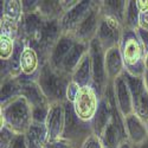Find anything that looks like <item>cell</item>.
<instances>
[{
    "label": "cell",
    "mask_w": 148,
    "mask_h": 148,
    "mask_svg": "<svg viewBox=\"0 0 148 148\" xmlns=\"http://www.w3.org/2000/svg\"><path fill=\"white\" fill-rule=\"evenodd\" d=\"M125 127L127 133V140L133 146L140 145L148 139L146 123L134 113L125 117Z\"/></svg>",
    "instance_id": "2e32d148"
},
{
    "label": "cell",
    "mask_w": 148,
    "mask_h": 148,
    "mask_svg": "<svg viewBox=\"0 0 148 148\" xmlns=\"http://www.w3.org/2000/svg\"><path fill=\"white\" fill-rule=\"evenodd\" d=\"M70 81L71 76L56 70L47 60L43 63L39 76L37 78V82L50 103L66 101V89Z\"/></svg>",
    "instance_id": "3957f363"
},
{
    "label": "cell",
    "mask_w": 148,
    "mask_h": 148,
    "mask_svg": "<svg viewBox=\"0 0 148 148\" xmlns=\"http://www.w3.org/2000/svg\"><path fill=\"white\" fill-rule=\"evenodd\" d=\"M139 29L148 31V11L140 13V19H139Z\"/></svg>",
    "instance_id": "e575fe53"
},
{
    "label": "cell",
    "mask_w": 148,
    "mask_h": 148,
    "mask_svg": "<svg viewBox=\"0 0 148 148\" xmlns=\"http://www.w3.org/2000/svg\"><path fill=\"white\" fill-rule=\"evenodd\" d=\"M17 39V36L1 32L0 34V59L1 60H8L12 57Z\"/></svg>",
    "instance_id": "4316f807"
},
{
    "label": "cell",
    "mask_w": 148,
    "mask_h": 148,
    "mask_svg": "<svg viewBox=\"0 0 148 148\" xmlns=\"http://www.w3.org/2000/svg\"><path fill=\"white\" fill-rule=\"evenodd\" d=\"M21 96V84L19 77H8L1 79V90H0V107L13 101Z\"/></svg>",
    "instance_id": "603a6c76"
},
{
    "label": "cell",
    "mask_w": 148,
    "mask_h": 148,
    "mask_svg": "<svg viewBox=\"0 0 148 148\" xmlns=\"http://www.w3.org/2000/svg\"><path fill=\"white\" fill-rule=\"evenodd\" d=\"M133 100V113L145 123L148 122V91L143 77H135L125 72Z\"/></svg>",
    "instance_id": "ba28073f"
},
{
    "label": "cell",
    "mask_w": 148,
    "mask_h": 148,
    "mask_svg": "<svg viewBox=\"0 0 148 148\" xmlns=\"http://www.w3.org/2000/svg\"><path fill=\"white\" fill-rule=\"evenodd\" d=\"M43 59L38 51L33 47L25 45L20 58V78L37 81L43 65Z\"/></svg>",
    "instance_id": "7c38bea8"
},
{
    "label": "cell",
    "mask_w": 148,
    "mask_h": 148,
    "mask_svg": "<svg viewBox=\"0 0 148 148\" xmlns=\"http://www.w3.org/2000/svg\"><path fill=\"white\" fill-rule=\"evenodd\" d=\"M38 12L45 19H59L64 8L60 1H39Z\"/></svg>",
    "instance_id": "d4e9b609"
},
{
    "label": "cell",
    "mask_w": 148,
    "mask_h": 148,
    "mask_svg": "<svg viewBox=\"0 0 148 148\" xmlns=\"http://www.w3.org/2000/svg\"><path fill=\"white\" fill-rule=\"evenodd\" d=\"M88 52H89V44L76 40V43L71 47L70 52L68 53L66 58L64 59L63 64H62L60 71L71 76L72 72L75 71V69L79 64V62L82 60V58Z\"/></svg>",
    "instance_id": "d6986e66"
},
{
    "label": "cell",
    "mask_w": 148,
    "mask_h": 148,
    "mask_svg": "<svg viewBox=\"0 0 148 148\" xmlns=\"http://www.w3.org/2000/svg\"><path fill=\"white\" fill-rule=\"evenodd\" d=\"M12 148H27L25 135H17V139H16L13 146H12Z\"/></svg>",
    "instance_id": "d590c367"
},
{
    "label": "cell",
    "mask_w": 148,
    "mask_h": 148,
    "mask_svg": "<svg viewBox=\"0 0 148 148\" xmlns=\"http://www.w3.org/2000/svg\"><path fill=\"white\" fill-rule=\"evenodd\" d=\"M79 88L81 87H78L75 82L70 81V83L68 85V89H66V102H70V103L73 102V100H75V97H76Z\"/></svg>",
    "instance_id": "1f68e13d"
},
{
    "label": "cell",
    "mask_w": 148,
    "mask_h": 148,
    "mask_svg": "<svg viewBox=\"0 0 148 148\" xmlns=\"http://www.w3.org/2000/svg\"><path fill=\"white\" fill-rule=\"evenodd\" d=\"M145 69L148 72V52L146 53V58H145Z\"/></svg>",
    "instance_id": "60d3db41"
},
{
    "label": "cell",
    "mask_w": 148,
    "mask_h": 148,
    "mask_svg": "<svg viewBox=\"0 0 148 148\" xmlns=\"http://www.w3.org/2000/svg\"><path fill=\"white\" fill-rule=\"evenodd\" d=\"M119 148H133V145H132L128 140H126V141H123V142L120 145Z\"/></svg>",
    "instance_id": "74e56055"
},
{
    "label": "cell",
    "mask_w": 148,
    "mask_h": 148,
    "mask_svg": "<svg viewBox=\"0 0 148 148\" xmlns=\"http://www.w3.org/2000/svg\"><path fill=\"white\" fill-rule=\"evenodd\" d=\"M133 148H148V139H147L146 141H143L142 143H140V145L133 146Z\"/></svg>",
    "instance_id": "f35d334b"
},
{
    "label": "cell",
    "mask_w": 148,
    "mask_h": 148,
    "mask_svg": "<svg viewBox=\"0 0 148 148\" xmlns=\"http://www.w3.org/2000/svg\"><path fill=\"white\" fill-rule=\"evenodd\" d=\"M0 116L1 126H6L17 135H25L33 123L32 107L23 96L0 107Z\"/></svg>",
    "instance_id": "7a4b0ae2"
},
{
    "label": "cell",
    "mask_w": 148,
    "mask_h": 148,
    "mask_svg": "<svg viewBox=\"0 0 148 148\" xmlns=\"http://www.w3.org/2000/svg\"><path fill=\"white\" fill-rule=\"evenodd\" d=\"M71 81L75 82L78 87H87L92 83V68H91V58L89 52L85 55L79 64L71 75Z\"/></svg>",
    "instance_id": "44dd1931"
},
{
    "label": "cell",
    "mask_w": 148,
    "mask_h": 148,
    "mask_svg": "<svg viewBox=\"0 0 148 148\" xmlns=\"http://www.w3.org/2000/svg\"><path fill=\"white\" fill-rule=\"evenodd\" d=\"M123 30H125V26L119 19L112 16L102 14V19L97 30L96 38L102 45V47L107 51L109 49L117 46L120 44Z\"/></svg>",
    "instance_id": "52a82bcc"
},
{
    "label": "cell",
    "mask_w": 148,
    "mask_h": 148,
    "mask_svg": "<svg viewBox=\"0 0 148 148\" xmlns=\"http://www.w3.org/2000/svg\"><path fill=\"white\" fill-rule=\"evenodd\" d=\"M75 43H76V39L71 34H64V33L62 34L58 42L56 43V45L53 46L50 56H49L47 62L50 63V65L56 70L60 71L62 64H63L64 59L66 58L68 53L70 52L71 47Z\"/></svg>",
    "instance_id": "e0dca14e"
},
{
    "label": "cell",
    "mask_w": 148,
    "mask_h": 148,
    "mask_svg": "<svg viewBox=\"0 0 148 148\" xmlns=\"http://www.w3.org/2000/svg\"><path fill=\"white\" fill-rule=\"evenodd\" d=\"M125 72L135 77H143L146 51L136 30L125 29L119 44Z\"/></svg>",
    "instance_id": "6da1fadb"
},
{
    "label": "cell",
    "mask_w": 148,
    "mask_h": 148,
    "mask_svg": "<svg viewBox=\"0 0 148 148\" xmlns=\"http://www.w3.org/2000/svg\"><path fill=\"white\" fill-rule=\"evenodd\" d=\"M136 32H138L139 38H140V40H141V43H142V45L145 47V51L147 53L148 52V31L142 30V29H138Z\"/></svg>",
    "instance_id": "d6a6232c"
},
{
    "label": "cell",
    "mask_w": 148,
    "mask_h": 148,
    "mask_svg": "<svg viewBox=\"0 0 148 148\" xmlns=\"http://www.w3.org/2000/svg\"><path fill=\"white\" fill-rule=\"evenodd\" d=\"M101 19H102V13H101L100 1H94L90 11L87 13V16L84 17V19L81 21V24L76 27V30L73 31L71 36L78 42L90 44V42L96 38Z\"/></svg>",
    "instance_id": "9c48e42d"
},
{
    "label": "cell",
    "mask_w": 148,
    "mask_h": 148,
    "mask_svg": "<svg viewBox=\"0 0 148 148\" xmlns=\"http://www.w3.org/2000/svg\"><path fill=\"white\" fill-rule=\"evenodd\" d=\"M23 4V12L24 14H27V13H33V12L38 11V6H39V1L37 0H23L21 1Z\"/></svg>",
    "instance_id": "4dcf8cb0"
},
{
    "label": "cell",
    "mask_w": 148,
    "mask_h": 148,
    "mask_svg": "<svg viewBox=\"0 0 148 148\" xmlns=\"http://www.w3.org/2000/svg\"><path fill=\"white\" fill-rule=\"evenodd\" d=\"M23 16L24 12L21 1H19V0H5V1H1V21L19 27Z\"/></svg>",
    "instance_id": "ffe728a7"
},
{
    "label": "cell",
    "mask_w": 148,
    "mask_h": 148,
    "mask_svg": "<svg viewBox=\"0 0 148 148\" xmlns=\"http://www.w3.org/2000/svg\"><path fill=\"white\" fill-rule=\"evenodd\" d=\"M146 127H147V133H148V122L146 123Z\"/></svg>",
    "instance_id": "b9f144b4"
},
{
    "label": "cell",
    "mask_w": 148,
    "mask_h": 148,
    "mask_svg": "<svg viewBox=\"0 0 148 148\" xmlns=\"http://www.w3.org/2000/svg\"><path fill=\"white\" fill-rule=\"evenodd\" d=\"M64 108H65V120H64V129L60 140L66 141L73 148H81L84 140L88 136H90L91 134H94L91 123L83 122L76 116L72 108V103L65 101Z\"/></svg>",
    "instance_id": "277c9868"
},
{
    "label": "cell",
    "mask_w": 148,
    "mask_h": 148,
    "mask_svg": "<svg viewBox=\"0 0 148 148\" xmlns=\"http://www.w3.org/2000/svg\"><path fill=\"white\" fill-rule=\"evenodd\" d=\"M19 81L21 84V96L30 103L32 109L40 108V107H49L51 104L37 81L23 79L20 77H19Z\"/></svg>",
    "instance_id": "5bb4252c"
},
{
    "label": "cell",
    "mask_w": 148,
    "mask_h": 148,
    "mask_svg": "<svg viewBox=\"0 0 148 148\" xmlns=\"http://www.w3.org/2000/svg\"><path fill=\"white\" fill-rule=\"evenodd\" d=\"M143 81H145L146 88H147V91H148V72H147V71L145 72V75H143Z\"/></svg>",
    "instance_id": "ab89813d"
},
{
    "label": "cell",
    "mask_w": 148,
    "mask_h": 148,
    "mask_svg": "<svg viewBox=\"0 0 148 148\" xmlns=\"http://www.w3.org/2000/svg\"><path fill=\"white\" fill-rule=\"evenodd\" d=\"M49 107H40V108H34L32 109V115H33V123H39V125H45V121L49 113Z\"/></svg>",
    "instance_id": "f1b7e54d"
},
{
    "label": "cell",
    "mask_w": 148,
    "mask_h": 148,
    "mask_svg": "<svg viewBox=\"0 0 148 148\" xmlns=\"http://www.w3.org/2000/svg\"><path fill=\"white\" fill-rule=\"evenodd\" d=\"M104 65H106V72H107V77L109 82H114L117 77L122 76L125 73V65H123V60H122L119 45L106 51Z\"/></svg>",
    "instance_id": "ac0fdd59"
},
{
    "label": "cell",
    "mask_w": 148,
    "mask_h": 148,
    "mask_svg": "<svg viewBox=\"0 0 148 148\" xmlns=\"http://www.w3.org/2000/svg\"><path fill=\"white\" fill-rule=\"evenodd\" d=\"M101 97L98 96L97 91L92 85L79 88L75 100L72 102V108L76 116L87 123H91L94 120L98 106H100Z\"/></svg>",
    "instance_id": "5b68a950"
},
{
    "label": "cell",
    "mask_w": 148,
    "mask_h": 148,
    "mask_svg": "<svg viewBox=\"0 0 148 148\" xmlns=\"http://www.w3.org/2000/svg\"><path fill=\"white\" fill-rule=\"evenodd\" d=\"M17 139V134L12 132L6 126H1L0 128V148H12Z\"/></svg>",
    "instance_id": "83f0119b"
},
{
    "label": "cell",
    "mask_w": 148,
    "mask_h": 148,
    "mask_svg": "<svg viewBox=\"0 0 148 148\" xmlns=\"http://www.w3.org/2000/svg\"><path fill=\"white\" fill-rule=\"evenodd\" d=\"M44 23H45V18L38 11L33 12V13L24 14L19 25V37L23 38L26 44H29L39 33Z\"/></svg>",
    "instance_id": "9a60e30c"
},
{
    "label": "cell",
    "mask_w": 148,
    "mask_h": 148,
    "mask_svg": "<svg viewBox=\"0 0 148 148\" xmlns=\"http://www.w3.org/2000/svg\"><path fill=\"white\" fill-rule=\"evenodd\" d=\"M89 55L91 58V68H92V83L91 85L97 91L98 96L102 97L103 91L109 83L106 65H104V55L106 50L102 47L97 38L92 39L89 44Z\"/></svg>",
    "instance_id": "8992f818"
},
{
    "label": "cell",
    "mask_w": 148,
    "mask_h": 148,
    "mask_svg": "<svg viewBox=\"0 0 148 148\" xmlns=\"http://www.w3.org/2000/svg\"><path fill=\"white\" fill-rule=\"evenodd\" d=\"M64 120H65L64 102L51 103L45 121V128L47 132L49 142H55L62 139V134H63V129H64Z\"/></svg>",
    "instance_id": "8fae6325"
},
{
    "label": "cell",
    "mask_w": 148,
    "mask_h": 148,
    "mask_svg": "<svg viewBox=\"0 0 148 148\" xmlns=\"http://www.w3.org/2000/svg\"><path fill=\"white\" fill-rule=\"evenodd\" d=\"M136 5L140 11V13L148 11V0H136Z\"/></svg>",
    "instance_id": "8d00e7d4"
},
{
    "label": "cell",
    "mask_w": 148,
    "mask_h": 148,
    "mask_svg": "<svg viewBox=\"0 0 148 148\" xmlns=\"http://www.w3.org/2000/svg\"><path fill=\"white\" fill-rule=\"evenodd\" d=\"M139 19H140V11L136 5V0H128L126 12H125V21L123 25L125 29L129 30H138L139 29Z\"/></svg>",
    "instance_id": "484cf974"
},
{
    "label": "cell",
    "mask_w": 148,
    "mask_h": 148,
    "mask_svg": "<svg viewBox=\"0 0 148 148\" xmlns=\"http://www.w3.org/2000/svg\"><path fill=\"white\" fill-rule=\"evenodd\" d=\"M27 148H47L49 139L45 125L32 123V126L25 134Z\"/></svg>",
    "instance_id": "7402d4cb"
},
{
    "label": "cell",
    "mask_w": 148,
    "mask_h": 148,
    "mask_svg": "<svg viewBox=\"0 0 148 148\" xmlns=\"http://www.w3.org/2000/svg\"><path fill=\"white\" fill-rule=\"evenodd\" d=\"M47 148H73V147L64 140H58L55 142H49Z\"/></svg>",
    "instance_id": "836d02e7"
},
{
    "label": "cell",
    "mask_w": 148,
    "mask_h": 148,
    "mask_svg": "<svg viewBox=\"0 0 148 148\" xmlns=\"http://www.w3.org/2000/svg\"><path fill=\"white\" fill-rule=\"evenodd\" d=\"M126 6L127 1H125V0H104V1H100L101 13L106 16H112L119 19L122 24L125 21Z\"/></svg>",
    "instance_id": "cb8c5ba5"
},
{
    "label": "cell",
    "mask_w": 148,
    "mask_h": 148,
    "mask_svg": "<svg viewBox=\"0 0 148 148\" xmlns=\"http://www.w3.org/2000/svg\"><path fill=\"white\" fill-rule=\"evenodd\" d=\"M94 1L91 0H82L76 5H73L69 10H66L62 17L59 18V25L62 32L64 34H72L76 27L81 24V21L90 11Z\"/></svg>",
    "instance_id": "30bf717a"
},
{
    "label": "cell",
    "mask_w": 148,
    "mask_h": 148,
    "mask_svg": "<svg viewBox=\"0 0 148 148\" xmlns=\"http://www.w3.org/2000/svg\"><path fill=\"white\" fill-rule=\"evenodd\" d=\"M81 148H104L102 140L100 136H97L95 134H91L90 136H88L82 143Z\"/></svg>",
    "instance_id": "f546056e"
},
{
    "label": "cell",
    "mask_w": 148,
    "mask_h": 148,
    "mask_svg": "<svg viewBox=\"0 0 148 148\" xmlns=\"http://www.w3.org/2000/svg\"><path fill=\"white\" fill-rule=\"evenodd\" d=\"M114 87V95H115V102L119 112L122 114L123 117H126L133 114V100H132V92L129 89L128 82L126 76L123 73L122 76L117 77L113 82Z\"/></svg>",
    "instance_id": "4fadbf2b"
}]
</instances>
